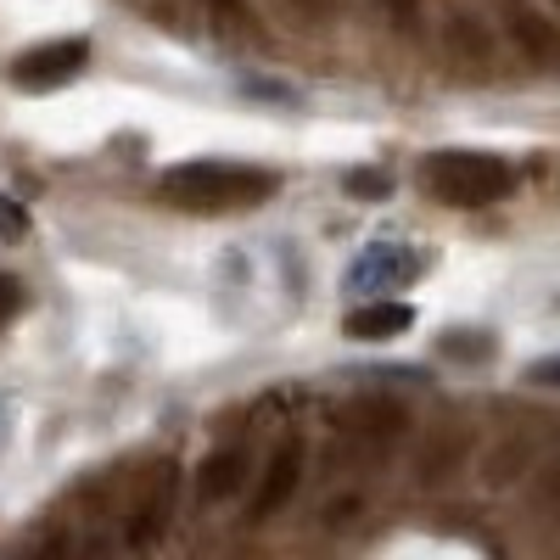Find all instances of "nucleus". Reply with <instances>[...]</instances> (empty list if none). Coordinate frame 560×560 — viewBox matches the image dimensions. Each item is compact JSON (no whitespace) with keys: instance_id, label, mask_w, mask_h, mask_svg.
I'll use <instances>...</instances> for the list:
<instances>
[{"instance_id":"1","label":"nucleus","mask_w":560,"mask_h":560,"mask_svg":"<svg viewBox=\"0 0 560 560\" xmlns=\"http://www.w3.org/2000/svg\"><path fill=\"white\" fill-rule=\"evenodd\" d=\"M163 197L174 208H191V213H230V208H258L280 191V174L269 168H242V163H179L163 168Z\"/></svg>"},{"instance_id":"2","label":"nucleus","mask_w":560,"mask_h":560,"mask_svg":"<svg viewBox=\"0 0 560 560\" xmlns=\"http://www.w3.org/2000/svg\"><path fill=\"white\" fill-rule=\"evenodd\" d=\"M420 185L448 208H488L516 191V168L493 152H438L420 168Z\"/></svg>"},{"instance_id":"3","label":"nucleus","mask_w":560,"mask_h":560,"mask_svg":"<svg viewBox=\"0 0 560 560\" xmlns=\"http://www.w3.org/2000/svg\"><path fill=\"white\" fill-rule=\"evenodd\" d=\"M90 62V45L84 39H45L34 51H23L12 62V84L18 90H62L68 79H79Z\"/></svg>"},{"instance_id":"4","label":"nucleus","mask_w":560,"mask_h":560,"mask_svg":"<svg viewBox=\"0 0 560 560\" xmlns=\"http://www.w3.org/2000/svg\"><path fill=\"white\" fill-rule=\"evenodd\" d=\"M420 275V258L404 247V242H376L364 247L348 269V292H370V298H387V292H404L409 280Z\"/></svg>"},{"instance_id":"5","label":"nucleus","mask_w":560,"mask_h":560,"mask_svg":"<svg viewBox=\"0 0 560 560\" xmlns=\"http://www.w3.org/2000/svg\"><path fill=\"white\" fill-rule=\"evenodd\" d=\"M298 482H303V443L292 438V443H280V448L269 454L264 477H258V493H253V516H247V522H269V516H280V510L292 504Z\"/></svg>"},{"instance_id":"6","label":"nucleus","mask_w":560,"mask_h":560,"mask_svg":"<svg viewBox=\"0 0 560 560\" xmlns=\"http://www.w3.org/2000/svg\"><path fill=\"white\" fill-rule=\"evenodd\" d=\"M337 420H342V432H348V438H359V443H370V448L398 443L404 427H409V415H404L393 398H376V393L348 398V404L337 409Z\"/></svg>"},{"instance_id":"7","label":"nucleus","mask_w":560,"mask_h":560,"mask_svg":"<svg viewBox=\"0 0 560 560\" xmlns=\"http://www.w3.org/2000/svg\"><path fill=\"white\" fill-rule=\"evenodd\" d=\"M504 34H510V45H516L527 62H538V68H560V23H549L538 7L516 0V7L504 12Z\"/></svg>"},{"instance_id":"8","label":"nucleus","mask_w":560,"mask_h":560,"mask_svg":"<svg viewBox=\"0 0 560 560\" xmlns=\"http://www.w3.org/2000/svg\"><path fill=\"white\" fill-rule=\"evenodd\" d=\"M415 325V308L409 303H393V298H376V303H364V308H353L348 319H342V331L353 337V342H393V337H404Z\"/></svg>"},{"instance_id":"9","label":"nucleus","mask_w":560,"mask_h":560,"mask_svg":"<svg viewBox=\"0 0 560 560\" xmlns=\"http://www.w3.org/2000/svg\"><path fill=\"white\" fill-rule=\"evenodd\" d=\"M242 488H247V448H219V454L202 459V471H197V499L202 504H224Z\"/></svg>"},{"instance_id":"10","label":"nucleus","mask_w":560,"mask_h":560,"mask_svg":"<svg viewBox=\"0 0 560 560\" xmlns=\"http://www.w3.org/2000/svg\"><path fill=\"white\" fill-rule=\"evenodd\" d=\"M443 39H448V51H454L459 62H477V68H488V62H493V34H488L477 18L454 12V18L443 23Z\"/></svg>"},{"instance_id":"11","label":"nucleus","mask_w":560,"mask_h":560,"mask_svg":"<svg viewBox=\"0 0 560 560\" xmlns=\"http://www.w3.org/2000/svg\"><path fill=\"white\" fill-rule=\"evenodd\" d=\"M168 510H174V477H163V488H158L152 499H140L135 522H129V544H135V549L158 544V538L168 533Z\"/></svg>"},{"instance_id":"12","label":"nucleus","mask_w":560,"mask_h":560,"mask_svg":"<svg viewBox=\"0 0 560 560\" xmlns=\"http://www.w3.org/2000/svg\"><path fill=\"white\" fill-rule=\"evenodd\" d=\"M275 7L287 12L292 23H308V28H319V23L337 18V0H275Z\"/></svg>"},{"instance_id":"13","label":"nucleus","mask_w":560,"mask_h":560,"mask_svg":"<svg viewBox=\"0 0 560 560\" xmlns=\"http://www.w3.org/2000/svg\"><path fill=\"white\" fill-rule=\"evenodd\" d=\"M348 191H353V197H387L393 179H387L382 168H359V174H348Z\"/></svg>"},{"instance_id":"14","label":"nucleus","mask_w":560,"mask_h":560,"mask_svg":"<svg viewBox=\"0 0 560 560\" xmlns=\"http://www.w3.org/2000/svg\"><path fill=\"white\" fill-rule=\"evenodd\" d=\"M376 7H382L398 28H420V18H427V12H420V0H376Z\"/></svg>"},{"instance_id":"15","label":"nucleus","mask_w":560,"mask_h":560,"mask_svg":"<svg viewBox=\"0 0 560 560\" xmlns=\"http://www.w3.org/2000/svg\"><path fill=\"white\" fill-rule=\"evenodd\" d=\"M23 230H28V213H18V202H12V197H0V236L18 242Z\"/></svg>"},{"instance_id":"16","label":"nucleus","mask_w":560,"mask_h":560,"mask_svg":"<svg viewBox=\"0 0 560 560\" xmlns=\"http://www.w3.org/2000/svg\"><path fill=\"white\" fill-rule=\"evenodd\" d=\"M23 308V287L12 275H0V325H12V314Z\"/></svg>"},{"instance_id":"17","label":"nucleus","mask_w":560,"mask_h":560,"mask_svg":"<svg viewBox=\"0 0 560 560\" xmlns=\"http://www.w3.org/2000/svg\"><path fill=\"white\" fill-rule=\"evenodd\" d=\"M533 382L538 387H560V359H538L533 364Z\"/></svg>"},{"instance_id":"18","label":"nucleus","mask_w":560,"mask_h":560,"mask_svg":"<svg viewBox=\"0 0 560 560\" xmlns=\"http://www.w3.org/2000/svg\"><path fill=\"white\" fill-rule=\"evenodd\" d=\"M208 7H219V12H236V7H242V0H208Z\"/></svg>"},{"instance_id":"19","label":"nucleus","mask_w":560,"mask_h":560,"mask_svg":"<svg viewBox=\"0 0 560 560\" xmlns=\"http://www.w3.org/2000/svg\"><path fill=\"white\" fill-rule=\"evenodd\" d=\"M555 7H560V0H555Z\"/></svg>"}]
</instances>
